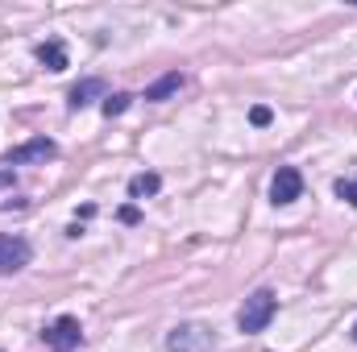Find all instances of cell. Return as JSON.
Listing matches in <instances>:
<instances>
[{
	"label": "cell",
	"instance_id": "6da1fadb",
	"mask_svg": "<svg viewBox=\"0 0 357 352\" xmlns=\"http://www.w3.org/2000/svg\"><path fill=\"white\" fill-rule=\"evenodd\" d=\"M274 311H278L274 290H254V294L245 298V307L237 311V328H241L245 336H258V332H266V328H270Z\"/></svg>",
	"mask_w": 357,
	"mask_h": 352
},
{
	"label": "cell",
	"instance_id": "7a4b0ae2",
	"mask_svg": "<svg viewBox=\"0 0 357 352\" xmlns=\"http://www.w3.org/2000/svg\"><path fill=\"white\" fill-rule=\"evenodd\" d=\"M212 344H216V336L204 323H178L167 336V349L171 352H212Z\"/></svg>",
	"mask_w": 357,
	"mask_h": 352
},
{
	"label": "cell",
	"instance_id": "3957f363",
	"mask_svg": "<svg viewBox=\"0 0 357 352\" xmlns=\"http://www.w3.org/2000/svg\"><path fill=\"white\" fill-rule=\"evenodd\" d=\"M42 340H46V349H54V352H75L84 344V328H79L75 315H59V319L42 332Z\"/></svg>",
	"mask_w": 357,
	"mask_h": 352
},
{
	"label": "cell",
	"instance_id": "277c9868",
	"mask_svg": "<svg viewBox=\"0 0 357 352\" xmlns=\"http://www.w3.org/2000/svg\"><path fill=\"white\" fill-rule=\"evenodd\" d=\"M54 154H59V145H54L50 137H33V141H25V145L8 150V154L0 158V170H13V166H29V162H50Z\"/></svg>",
	"mask_w": 357,
	"mask_h": 352
},
{
	"label": "cell",
	"instance_id": "5b68a950",
	"mask_svg": "<svg viewBox=\"0 0 357 352\" xmlns=\"http://www.w3.org/2000/svg\"><path fill=\"white\" fill-rule=\"evenodd\" d=\"M29 257H33V249H29L25 237H17V232H0V273H17V269H25Z\"/></svg>",
	"mask_w": 357,
	"mask_h": 352
},
{
	"label": "cell",
	"instance_id": "8992f818",
	"mask_svg": "<svg viewBox=\"0 0 357 352\" xmlns=\"http://www.w3.org/2000/svg\"><path fill=\"white\" fill-rule=\"evenodd\" d=\"M303 195V175L295 170V166H278V175L270 178V199L278 203V207H287V203H295Z\"/></svg>",
	"mask_w": 357,
	"mask_h": 352
},
{
	"label": "cell",
	"instance_id": "52a82bcc",
	"mask_svg": "<svg viewBox=\"0 0 357 352\" xmlns=\"http://www.w3.org/2000/svg\"><path fill=\"white\" fill-rule=\"evenodd\" d=\"M38 63H42L46 71H67V46H63L59 38L42 42V46H38Z\"/></svg>",
	"mask_w": 357,
	"mask_h": 352
},
{
	"label": "cell",
	"instance_id": "ba28073f",
	"mask_svg": "<svg viewBox=\"0 0 357 352\" xmlns=\"http://www.w3.org/2000/svg\"><path fill=\"white\" fill-rule=\"evenodd\" d=\"M96 95H104V79H84V83H75V88L67 91V104L79 112V108H88Z\"/></svg>",
	"mask_w": 357,
	"mask_h": 352
},
{
	"label": "cell",
	"instance_id": "9c48e42d",
	"mask_svg": "<svg viewBox=\"0 0 357 352\" xmlns=\"http://www.w3.org/2000/svg\"><path fill=\"white\" fill-rule=\"evenodd\" d=\"M178 88H183V75L171 71V75H162L158 83H150V88H146V99H154V104H158V99H171Z\"/></svg>",
	"mask_w": 357,
	"mask_h": 352
},
{
	"label": "cell",
	"instance_id": "30bf717a",
	"mask_svg": "<svg viewBox=\"0 0 357 352\" xmlns=\"http://www.w3.org/2000/svg\"><path fill=\"white\" fill-rule=\"evenodd\" d=\"M158 186H162L158 175H133L129 178V199H150V195H158Z\"/></svg>",
	"mask_w": 357,
	"mask_h": 352
},
{
	"label": "cell",
	"instance_id": "8fae6325",
	"mask_svg": "<svg viewBox=\"0 0 357 352\" xmlns=\"http://www.w3.org/2000/svg\"><path fill=\"white\" fill-rule=\"evenodd\" d=\"M0 207H25V199L17 195V178H13V170H0Z\"/></svg>",
	"mask_w": 357,
	"mask_h": 352
},
{
	"label": "cell",
	"instance_id": "7c38bea8",
	"mask_svg": "<svg viewBox=\"0 0 357 352\" xmlns=\"http://www.w3.org/2000/svg\"><path fill=\"white\" fill-rule=\"evenodd\" d=\"M129 99H133V95H125V91H116V95H104V116H121V112L129 108Z\"/></svg>",
	"mask_w": 357,
	"mask_h": 352
},
{
	"label": "cell",
	"instance_id": "4fadbf2b",
	"mask_svg": "<svg viewBox=\"0 0 357 352\" xmlns=\"http://www.w3.org/2000/svg\"><path fill=\"white\" fill-rule=\"evenodd\" d=\"M337 195L357 207V178H337Z\"/></svg>",
	"mask_w": 357,
	"mask_h": 352
},
{
	"label": "cell",
	"instance_id": "5bb4252c",
	"mask_svg": "<svg viewBox=\"0 0 357 352\" xmlns=\"http://www.w3.org/2000/svg\"><path fill=\"white\" fill-rule=\"evenodd\" d=\"M250 120H254V125H258V129H262V125H270V108H262V104H258V108H254V112H250Z\"/></svg>",
	"mask_w": 357,
	"mask_h": 352
},
{
	"label": "cell",
	"instance_id": "9a60e30c",
	"mask_svg": "<svg viewBox=\"0 0 357 352\" xmlns=\"http://www.w3.org/2000/svg\"><path fill=\"white\" fill-rule=\"evenodd\" d=\"M354 340H357V323H354Z\"/></svg>",
	"mask_w": 357,
	"mask_h": 352
}]
</instances>
